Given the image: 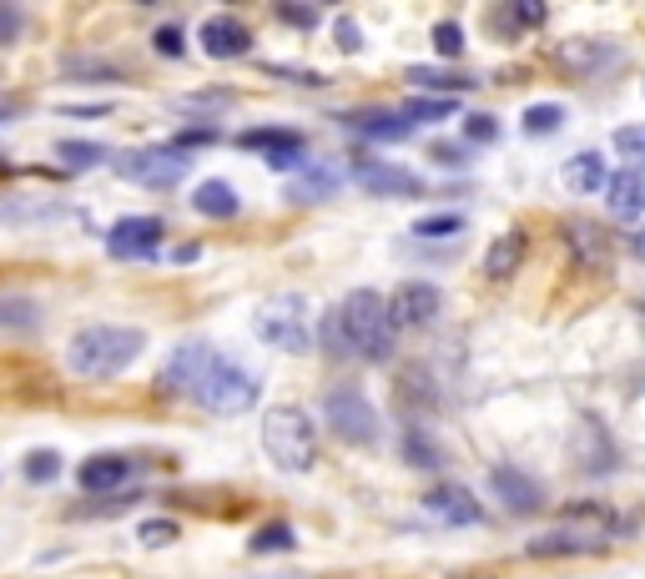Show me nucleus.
Wrapping results in <instances>:
<instances>
[{"mask_svg":"<svg viewBox=\"0 0 645 579\" xmlns=\"http://www.w3.org/2000/svg\"><path fill=\"white\" fill-rule=\"evenodd\" d=\"M146 348V338L136 328H121V323H96V328H81L66 348V368L72 379H117L121 368L132 363Z\"/></svg>","mask_w":645,"mask_h":579,"instance_id":"obj_1","label":"nucleus"},{"mask_svg":"<svg viewBox=\"0 0 645 579\" xmlns=\"http://www.w3.org/2000/svg\"><path fill=\"white\" fill-rule=\"evenodd\" d=\"M338 323H343V338H348V353L359 358H389L394 353V318H389V303H383L373 287H359V293L343 297L338 308Z\"/></svg>","mask_w":645,"mask_h":579,"instance_id":"obj_2","label":"nucleus"},{"mask_svg":"<svg viewBox=\"0 0 645 579\" xmlns=\"http://www.w3.org/2000/svg\"><path fill=\"white\" fill-rule=\"evenodd\" d=\"M263 449H267V459H273L277 469H287V473L313 469L318 444H313L308 414H303V408H267V418H263Z\"/></svg>","mask_w":645,"mask_h":579,"instance_id":"obj_3","label":"nucleus"},{"mask_svg":"<svg viewBox=\"0 0 645 579\" xmlns=\"http://www.w3.org/2000/svg\"><path fill=\"white\" fill-rule=\"evenodd\" d=\"M258 393H263V383L252 379L248 368H238L232 358H217L212 373H207V379L197 383V393H192V398L203 403L207 414H228V418H238V414H248L252 403H258Z\"/></svg>","mask_w":645,"mask_h":579,"instance_id":"obj_4","label":"nucleus"},{"mask_svg":"<svg viewBox=\"0 0 645 579\" xmlns=\"http://www.w3.org/2000/svg\"><path fill=\"white\" fill-rule=\"evenodd\" d=\"M252 332L263 338V343L283 348V353H303L308 348V303L298 293H277L267 297L258 318H252Z\"/></svg>","mask_w":645,"mask_h":579,"instance_id":"obj_5","label":"nucleus"},{"mask_svg":"<svg viewBox=\"0 0 645 579\" xmlns=\"http://www.w3.org/2000/svg\"><path fill=\"white\" fill-rule=\"evenodd\" d=\"M621 534H631L621 524V529H605V524H580V520H565L555 524V529L535 534V539L525 544L535 559H560V555H600V549H610V544L621 539Z\"/></svg>","mask_w":645,"mask_h":579,"instance_id":"obj_6","label":"nucleus"},{"mask_svg":"<svg viewBox=\"0 0 645 579\" xmlns=\"http://www.w3.org/2000/svg\"><path fill=\"white\" fill-rule=\"evenodd\" d=\"M117 172L127 182H136V187L167 192V187H177V182L192 172V156L177 152V146H142V152L117 156Z\"/></svg>","mask_w":645,"mask_h":579,"instance_id":"obj_7","label":"nucleus"},{"mask_svg":"<svg viewBox=\"0 0 645 579\" xmlns=\"http://www.w3.org/2000/svg\"><path fill=\"white\" fill-rule=\"evenodd\" d=\"M322 418L343 444H379V408L359 389H334L322 398Z\"/></svg>","mask_w":645,"mask_h":579,"instance_id":"obj_8","label":"nucleus"},{"mask_svg":"<svg viewBox=\"0 0 645 579\" xmlns=\"http://www.w3.org/2000/svg\"><path fill=\"white\" fill-rule=\"evenodd\" d=\"M212 363H217V353H212V343H203V338H192V343H182V348H172V358H167V368H162V389L167 393H197V383L212 373Z\"/></svg>","mask_w":645,"mask_h":579,"instance_id":"obj_9","label":"nucleus"},{"mask_svg":"<svg viewBox=\"0 0 645 579\" xmlns=\"http://www.w3.org/2000/svg\"><path fill=\"white\" fill-rule=\"evenodd\" d=\"M156 242H162V217H121L107 232V252L117 262L156 258Z\"/></svg>","mask_w":645,"mask_h":579,"instance_id":"obj_10","label":"nucleus"},{"mask_svg":"<svg viewBox=\"0 0 645 579\" xmlns=\"http://www.w3.org/2000/svg\"><path fill=\"white\" fill-rule=\"evenodd\" d=\"M439 308H444V297H439V287L434 283H404L394 297H389V318H394L398 332L434 323L439 318Z\"/></svg>","mask_w":645,"mask_h":579,"instance_id":"obj_11","label":"nucleus"},{"mask_svg":"<svg viewBox=\"0 0 645 579\" xmlns=\"http://www.w3.org/2000/svg\"><path fill=\"white\" fill-rule=\"evenodd\" d=\"M353 182H359L369 197H418V192H424V182L394 162H353Z\"/></svg>","mask_w":645,"mask_h":579,"instance_id":"obj_12","label":"nucleus"},{"mask_svg":"<svg viewBox=\"0 0 645 579\" xmlns=\"http://www.w3.org/2000/svg\"><path fill=\"white\" fill-rule=\"evenodd\" d=\"M197 41H203V51L212 61H238L252 51V31L238 21V15H207L203 31H197Z\"/></svg>","mask_w":645,"mask_h":579,"instance_id":"obj_13","label":"nucleus"},{"mask_svg":"<svg viewBox=\"0 0 645 579\" xmlns=\"http://www.w3.org/2000/svg\"><path fill=\"white\" fill-rule=\"evenodd\" d=\"M76 479H81L86 494H117V489H127L136 479V463L121 459V454H91V459L76 469Z\"/></svg>","mask_w":645,"mask_h":579,"instance_id":"obj_14","label":"nucleus"},{"mask_svg":"<svg viewBox=\"0 0 645 579\" xmlns=\"http://www.w3.org/2000/svg\"><path fill=\"white\" fill-rule=\"evenodd\" d=\"M605 207L615 222H641L645 212V172L641 166H625V172H615L605 187Z\"/></svg>","mask_w":645,"mask_h":579,"instance_id":"obj_15","label":"nucleus"},{"mask_svg":"<svg viewBox=\"0 0 645 579\" xmlns=\"http://www.w3.org/2000/svg\"><path fill=\"white\" fill-rule=\"evenodd\" d=\"M424 509L429 514H439L444 524H484V509H479V499L469 494L464 484H439L424 494Z\"/></svg>","mask_w":645,"mask_h":579,"instance_id":"obj_16","label":"nucleus"},{"mask_svg":"<svg viewBox=\"0 0 645 579\" xmlns=\"http://www.w3.org/2000/svg\"><path fill=\"white\" fill-rule=\"evenodd\" d=\"M555 56H560V66H570V72L590 76V72H605V66H621L625 51H621V46H610V41H565Z\"/></svg>","mask_w":645,"mask_h":579,"instance_id":"obj_17","label":"nucleus"},{"mask_svg":"<svg viewBox=\"0 0 645 579\" xmlns=\"http://www.w3.org/2000/svg\"><path fill=\"white\" fill-rule=\"evenodd\" d=\"M494 494H500V504L510 509V514H529V509L545 504V489L520 469H494Z\"/></svg>","mask_w":645,"mask_h":579,"instance_id":"obj_18","label":"nucleus"},{"mask_svg":"<svg viewBox=\"0 0 645 579\" xmlns=\"http://www.w3.org/2000/svg\"><path fill=\"white\" fill-rule=\"evenodd\" d=\"M520 262H525V232H520V227H510L504 237H494L490 258H484V277H490V283H504V277H514V272H520Z\"/></svg>","mask_w":645,"mask_h":579,"instance_id":"obj_19","label":"nucleus"},{"mask_svg":"<svg viewBox=\"0 0 645 579\" xmlns=\"http://www.w3.org/2000/svg\"><path fill=\"white\" fill-rule=\"evenodd\" d=\"M348 127L363 131L369 142H404L408 131H414V121L404 111H359V117H348Z\"/></svg>","mask_w":645,"mask_h":579,"instance_id":"obj_20","label":"nucleus"},{"mask_svg":"<svg viewBox=\"0 0 645 579\" xmlns=\"http://www.w3.org/2000/svg\"><path fill=\"white\" fill-rule=\"evenodd\" d=\"M192 207H197V212H203V217H217V222H222V217H238V212H242L238 192H232L222 177H212V182H197V187H192Z\"/></svg>","mask_w":645,"mask_h":579,"instance_id":"obj_21","label":"nucleus"},{"mask_svg":"<svg viewBox=\"0 0 645 579\" xmlns=\"http://www.w3.org/2000/svg\"><path fill=\"white\" fill-rule=\"evenodd\" d=\"M565 187H570V192H600V187H610L605 156H600V152L570 156V162H565Z\"/></svg>","mask_w":645,"mask_h":579,"instance_id":"obj_22","label":"nucleus"},{"mask_svg":"<svg viewBox=\"0 0 645 579\" xmlns=\"http://www.w3.org/2000/svg\"><path fill=\"white\" fill-rule=\"evenodd\" d=\"M565 237H570L575 258H586L590 267H605L610 262V242H605V232H600L595 222H580V217H575V222H565Z\"/></svg>","mask_w":645,"mask_h":579,"instance_id":"obj_23","label":"nucleus"},{"mask_svg":"<svg viewBox=\"0 0 645 579\" xmlns=\"http://www.w3.org/2000/svg\"><path fill=\"white\" fill-rule=\"evenodd\" d=\"M338 182H343V177H338L334 166L308 162V166H303V177L287 187V197H293V201H328L338 192Z\"/></svg>","mask_w":645,"mask_h":579,"instance_id":"obj_24","label":"nucleus"},{"mask_svg":"<svg viewBox=\"0 0 645 579\" xmlns=\"http://www.w3.org/2000/svg\"><path fill=\"white\" fill-rule=\"evenodd\" d=\"M242 146H252V152H267V156H287V152H303V136H298V131L258 127V131H242Z\"/></svg>","mask_w":645,"mask_h":579,"instance_id":"obj_25","label":"nucleus"},{"mask_svg":"<svg viewBox=\"0 0 645 579\" xmlns=\"http://www.w3.org/2000/svg\"><path fill=\"white\" fill-rule=\"evenodd\" d=\"M408 81L418 86V91H439L444 101H449V96L455 91H474V76H449V72H424V66H414V72H408Z\"/></svg>","mask_w":645,"mask_h":579,"instance_id":"obj_26","label":"nucleus"},{"mask_svg":"<svg viewBox=\"0 0 645 579\" xmlns=\"http://www.w3.org/2000/svg\"><path fill=\"white\" fill-rule=\"evenodd\" d=\"M0 328H11V332L41 328V308L31 297H0Z\"/></svg>","mask_w":645,"mask_h":579,"instance_id":"obj_27","label":"nucleus"},{"mask_svg":"<svg viewBox=\"0 0 645 579\" xmlns=\"http://www.w3.org/2000/svg\"><path fill=\"white\" fill-rule=\"evenodd\" d=\"M56 156H61L66 166H76V172H86V166H101L111 152H107L101 142H61V146H56Z\"/></svg>","mask_w":645,"mask_h":579,"instance_id":"obj_28","label":"nucleus"},{"mask_svg":"<svg viewBox=\"0 0 645 579\" xmlns=\"http://www.w3.org/2000/svg\"><path fill=\"white\" fill-rule=\"evenodd\" d=\"M565 127V107L560 101H539V107L525 111V131L529 136H550V131Z\"/></svg>","mask_w":645,"mask_h":579,"instance_id":"obj_29","label":"nucleus"},{"mask_svg":"<svg viewBox=\"0 0 645 579\" xmlns=\"http://www.w3.org/2000/svg\"><path fill=\"white\" fill-rule=\"evenodd\" d=\"M25 479H31V484H51V479H61V454L56 449L25 454Z\"/></svg>","mask_w":645,"mask_h":579,"instance_id":"obj_30","label":"nucleus"},{"mask_svg":"<svg viewBox=\"0 0 645 579\" xmlns=\"http://www.w3.org/2000/svg\"><path fill=\"white\" fill-rule=\"evenodd\" d=\"M408 121H449L455 117V101H444V96H418V101H408L404 107Z\"/></svg>","mask_w":645,"mask_h":579,"instance_id":"obj_31","label":"nucleus"},{"mask_svg":"<svg viewBox=\"0 0 645 579\" xmlns=\"http://www.w3.org/2000/svg\"><path fill=\"white\" fill-rule=\"evenodd\" d=\"M252 555H277V549H293V529L287 524H267V529H258L248 539Z\"/></svg>","mask_w":645,"mask_h":579,"instance_id":"obj_32","label":"nucleus"},{"mask_svg":"<svg viewBox=\"0 0 645 579\" xmlns=\"http://www.w3.org/2000/svg\"><path fill=\"white\" fill-rule=\"evenodd\" d=\"M464 46H469V36H464V25L459 21L434 25V51H439V56H464Z\"/></svg>","mask_w":645,"mask_h":579,"instance_id":"obj_33","label":"nucleus"},{"mask_svg":"<svg viewBox=\"0 0 645 579\" xmlns=\"http://www.w3.org/2000/svg\"><path fill=\"white\" fill-rule=\"evenodd\" d=\"M56 212V207H31V201H11V197H0V222H41V217H51Z\"/></svg>","mask_w":645,"mask_h":579,"instance_id":"obj_34","label":"nucleus"},{"mask_svg":"<svg viewBox=\"0 0 645 579\" xmlns=\"http://www.w3.org/2000/svg\"><path fill=\"white\" fill-rule=\"evenodd\" d=\"M459 227H464V217L444 212V217H418L414 222V237H455Z\"/></svg>","mask_w":645,"mask_h":579,"instance_id":"obj_35","label":"nucleus"},{"mask_svg":"<svg viewBox=\"0 0 645 579\" xmlns=\"http://www.w3.org/2000/svg\"><path fill=\"white\" fill-rule=\"evenodd\" d=\"M615 152L625 162H645V127H621L615 131Z\"/></svg>","mask_w":645,"mask_h":579,"instance_id":"obj_36","label":"nucleus"},{"mask_svg":"<svg viewBox=\"0 0 645 579\" xmlns=\"http://www.w3.org/2000/svg\"><path fill=\"white\" fill-rule=\"evenodd\" d=\"M152 46H156V56H182L187 51V36H182V25H156V36H152Z\"/></svg>","mask_w":645,"mask_h":579,"instance_id":"obj_37","label":"nucleus"},{"mask_svg":"<svg viewBox=\"0 0 645 579\" xmlns=\"http://www.w3.org/2000/svg\"><path fill=\"white\" fill-rule=\"evenodd\" d=\"M494 136H500V127H494V117H484V111H474V117H464V142L484 146V142H494Z\"/></svg>","mask_w":645,"mask_h":579,"instance_id":"obj_38","label":"nucleus"},{"mask_svg":"<svg viewBox=\"0 0 645 579\" xmlns=\"http://www.w3.org/2000/svg\"><path fill=\"white\" fill-rule=\"evenodd\" d=\"M177 524H172V520H146V524H136V539H142V544H172V539H177Z\"/></svg>","mask_w":645,"mask_h":579,"instance_id":"obj_39","label":"nucleus"},{"mask_svg":"<svg viewBox=\"0 0 645 579\" xmlns=\"http://www.w3.org/2000/svg\"><path fill=\"white\" fill-rule=\"evenodd\" d=\"M66 72L91 76V81H117V66H107V61H66Z\"/></svg>","mask_w":645,"mask_h":579,"instance_id":"obj_40","label":"nucleus"},{"mask_svg":"<svg viewBox=\"0 0 645 579\" xmlns=\"http://www.w3.org/2000/svg\"><path fill=\"white\" fill-rule=\"evenodd\" d=\"M228 101H232V96H177L172 107H177V111H222Z\"/></svg>","mask_w":645,"mask_h":579,"instance_id":"obj_41","label":"nucleus"},{"mask_svg":"<svg viewBox=\"0 0 645 579\" xmlns=\"http://www.w3.org/2000/svg\"><path fill=\"white\" fill-rule=\"evenodd\" d=\"M277 15H283L287 25H298V31H313V25H318V11H313V6H277Z\"/></svg>","mask_w":645,"mask_h":579,"instance_id":"obj_42","label":"nucleus"},{"mask_svg":"<svg viewBox=\"0 0 645 579\" xmlns=\"http://www.w3.org/2000/svg\"><path fill=\"white\" fill-rule=\"evenodd\" d=\"M207 142H217V131L212 127H192V131H182L172 146H177V152H192V146H207Z\"/></svg>","mask_w":645,"mask_h":579,"instance_id":"obj_43","label":"nucleus"},{"mask_svg":"<svg viewBox=\"0 0 645 579\" xmlns=\"http://www.w3.org/2000/svg\"><path fill=\"white\" fill-rule=\"evenodd\" d=\"M434 156H439L444 166H464L469 162V142H439L434 146Z\"/></svg>","mask_w":645,"mask_h":579,"instance_id":"obj_44","label":"nucleus"},{"mask_svg":"<svg viewBox=\"0 0 645 579\" xmlns=\"http://www.w3.org/2000/svg\"><path fill=\"white\" fill-rule=\"evenodd\" d=\"M15 36H21V11H11V6H0V46H11Z\"/></svg>","mask_w":645,"mask_h":579,"instance_id":"obj_45","label":"nucleus"},{"mask_svg":"<svg viewBox=\"0 0 645 579\" xmlns=\"http://www.w3.org/2000/svg\"><path fill=\"white\" fill-rule=\"evenodd\" d=\"M338 46H343V51H359L363 46V36H359V25H353V21H338Z\"/></svg>","mask_w":645,"mask_h":579,"instance_id":"obj_46","label":"nucleus"},{"mask_svg":"<svg viewBox=\"0 0 645 579\" xmlns=\"http://www.w3.org/2000/svg\"><path fill=\"white\" fill-rule=\"evenodd\" d=\"M514 21H520V25H539V21H545V6H514Z\"/></svg>","mask_w":645,"mask_h":579,"instance_id":"obj_47","label":"nucleus"},{"mask_svg":"<svg viewBox=\"0 0 645 579\" xmlns=\"http://www.w3.org/2000/svg\"><path fill=\"white\" fill-rule=\"evenodd\" d=\"M6 121H15V107H11V101H0V127H6Z\"/></svg>","mask_w":645,"mask_h":579,"instance_id":"obj_48","label":"nucleus"},{"mask_svg":"<svg viewBox=\"0 0 645 579\" xmlns=\"http://www.w3.org/2000/svg\"><path fill=\"white\" fill-rule=\"evenodd\" d=\"M635 252H641V258H645V232H641V237H635Z\"/></svg>","mask_w":645,"mask_h":579,"instance_id":"obj_49","label":"nucleus"}]
</instances>
